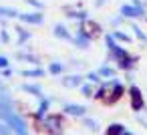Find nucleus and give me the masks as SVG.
<instances>
[{"instance_id":"13","label":"nucleus","mask_w":147,"mask_h":135,"mask_svg":"<svg viewBox=\"0 0 147 135\" xmlns=\"http://www.w3.org/2000/svg\"><path fill=\"white\" fill-rule=\"evenodd\" d=\"M135 65H137V57L135 55H129L127 59H123L121 63H117V69H121V71H131V69H135Z\"/></svg>"},{"instance_id":"7","label":"nucleus","mask_w":147,"mask_h":135,"mask_svg":"<svg viewBox=\"0 0 147 135\" xmlns=\"http://www.w3.org/2000/svg\"><path fill=\"white\" fill-rule=\"evenodd\" d=\"M65 12H67V18H71V20H77L79 24L89 20V12H87V10H75V8L67 6V8H65Z\"/></svg>"},{"instance_id":"2","label":"nucleus","mask_w":147,"mask_h":135,"mask_svg":"<svg viewBox=\"0 0 147 135\" xmlns=\"http://www.w3.org/2000/svg\"><path fill=\"white\" fill-rule=\"evenodd\" d=\"M119 14L127 20H135V18H145V14H147V8H139V6H135V4H123L121 8H119Z\"/></svg>"},{"instance_id":"32","label":"nucleus","mask_w":147,"mask_h":135,"mask_svg":"<svg viewBox=\"0 0 147 135\" xmlns=\"http://www.w3.org/2000/svg\"><path fill=\"white\" fill-rule=\"evenodd\" d=\"M6 65H8V61H6V59H4V57H0V67H2V69H4V67H6Z\"/></svg>"},{"instance_id":"6","label":"nucleus","mask_w":147,"mask_h":135,"mask_svg":"<svg viewBox=\"0 0 147 135\" xmlns=\"http://www.w3.org/2000/svg\"><path fill=\"white\" fill-rule=\"evenodd\" d=\"M45 127L51 131V133H59L61 127H63V115H47L45 117Z\"/></svg>"},{"instance_id":"27","label":"nucleus","mask_w":147,"mask_h":135,"mask_svg":"<svg viewBox=\"0 0 147 135\" xmlns=\"http://www.w3.org/2000/svg\"><path fill=\"white\" fill-rule=\"evenodd\" d=\"M0 14H6V16H16L18 12L12 10V8H0Z\"/></svg>"},{"instance_id":"21","label":"nucleus","mask_w":147,"mask_h":135,"mask_svg":"<svg viewBox=\"0 0 147 135\" xmlns=\"http://www.w3.org/2000/svg\"><path fill=\"white\" fill-rule=\"evenodd\" d=\"M79 89H81V93H83L85 97H95V89H93V85H91V83H83Z\"/></svg>"},{"instance_id":"14","label":"nucleus","mask_w":147,"mask_h":135,"mask_svg":"<svg viewBox=\"0 0 147 135\" xmlns=\"http://www.w3.org/2000/svg\"><path fill=\"white\" fill-rule=\"evenodd\" d=\"M55 36L65 38V41H73V34L69 32V28H67L65 24H57V26H55Z\"/></svg>"},{"instance_id":"26","label":"nucleus","mask_w":147,"mask_h":135,"mask_svg":"<svg viewBox=\"0 0 147 135\" xmlns=\"http://www.w3.org/2000/svg\"><path fill=\"white\" fill-rule=\"evenodd\" d=\"M137 119H139V123H141V125H145V127H147V107L143 109V113H139V115H137Z\"/></svg>"},{"instance_id":"11","label":"nucleus","mask_w":147,"mask_h":135,"mask_svg":"<svg viewBox=\"0 0 147 135\" xmlns=\"http://www.w3.org/2000/svg\"><path fill=\"white\" fill-rule=\"evenodd\" d=\"M20 18L24 22H30V24H42L45 22V16H42L40 10H36V12H24V14H20Z\"/></svg>"},{"instance_id":"22","label":"nucleus","mask_w":147,"mask_h":135,"mask_svg":"<svg viewBox=\"0 0 147 135\" xmlns=\"http://www.w3.org/2000/svg\"><path fill=\"white\" fill-rule=\"evenodd\" d=\"M22 89H24L26 93L34 95V97H42V91H40V87H36V85H24Z\"/></svg>"},{"instance_id":"29","label":"nucleus","mask_w":147,"mask_h":135,"mask_svg":"<svg viewBox=\"0 0 147 135\" xmlns=\"http://www.w3.org/2000/svg\"><path fill=\"white\" fill-rule=\"evenodd\" d=\"M18 30H20V43L26 41V38H30V32H26L24 28H18Z\"/></svg>"},{"instance_id":"24","label":"nucleus","mask_w":147,"mask_h":135,"mask_svg":"<svg viewBox=\"0 0 147 135\" xmlns=\"http://www.w3.org/2000/svg\"><path fill=\"white\" fill-rule=\"evenodd\" d=\"M85 127H89L91 131H97V129H99V123H97L95 119H91V117H87V119H85Z\"/></svg>"},{"instance_id":"23","label":"nucleus","mask_w":147,"mask_h":135,"mask_svg":"<svg viewBox=\"0 0 147 135\" xmlns=\"http://www.w3.org/2000/svg\"><path fill=\"white\" fill-rule=\"evenodd\" d=\"M22 75H24V77H42L45 71H42V69H32V71H24Z\"/></svg>"},{"instance_id":"3","label":"nucleus","mask_w":147,"mask_h":135,"mask_svg":"<svg viewBox=\"0 0 147 135\" xmlns=\"http://www.w3.org/2000/svg\"><path fill=\"white\" fill-rule=\"evenodd\" d=\"M91 43H93V38L89 36V32H87L85 24H79V26H77V30H75V36H73V45H75V47H79V49H89V47H91Z\"/></svg>"},{"instance_id":"10","label":"nucleus","mask_w":147,"mask_h":135,"mask_svg":"<svg viewBox=\"0 0 147 135\" xmlns=\"http://www.w3.org/2000/svg\"><path fill=\"white\" fill-rule=\"evenodd\" d=\"M111 36H113L119 45H131V43H133V36H131L129 32H123L121 28H113V30H111Z\"/></svg>"},{"instance_id":"15","label":"nucleus","mask_w":147,"mask_h":135,"mask_svg":"<svg viewBox=\"0 0 147 135\" xmlns=\"http://www.w3.org/2000/svg\"><path fill=\"white\" fill-rule=\"evenodd\" d=\"M49 109H51V99H40V105L36 109V117L38 119H45L47 113H49Z\"/></svg>"},{"instance_id":"4","label":"nucleus","mask_w":147,"mask_h":135,"mask_svg":"<svg viewBox=\"0 0 147 135\" xmlns=\"http://www.w3.org/2000/svg\"><path fill=\"white\" fill-rule=\"evenodd\" d=\"M129 99H131V109L133 111L141 113L145 109V99H143V93H141V89L137 85H131L129 87Z\"/></svg>"},{"instance_id":"20","label":"nucleus","mask_w":147,"mask_h":135,"mask_svg":"<svg viewBox=\"0 0 147 135\" xmlns=\"http://www.w3.org/2000/svg\"><path fill=\"white\" fill-rule=\"evenodd\" d=\"M131 30H133V34H135V36H137L143 45H147V34H145V30H141L137 24H131Z\"/></svg>"},{"instance_id":"1","label":"nucleus","mask_w":147,"mask_h":135,"mask_svg":"<svg viewBox=\"0 0 147 135\" xmlns=\"http://www.w3.org/2000/svg\"><path fill=\"white\" fill-rule=\"evenodd\" d=\"M105 47H107V53H109V61H113V63H121L123 59H127V57L131 55L127 49H123V47L111 36V32L105 36Z\"/></svg>"},{"instance_id":"33","label":"nucleus","mask_w":147,"mask_h":135,"mask_svg":"<svg viewBox=\"0 0 147 135\" xmlns=\"http://www.w3.org/2000/svg\"><path fill=\"white\" fill-rule=\"evenodd\" d=\"M123 135H137V133H131V131H127V129H125V131H123Z\"/></svg>"},{"instance_id":"9","label":"nucleus","mask_w":147,"mask_h":135,"mask_svg":"<svg viewBox=\"0 0 147 135\" xmlns=\"http://www.w3.org/2000/svg\"><path fill=\"white\" fill-rule=\"evenodd\" d=\"M63 111H65L67 115L83 117V115L87 113V107H83V105H75V103H65V105H63Z\"/></svg>"},{"instance_id":"31","label":"nucleus","mask_w":147,"mask_h":135,"mask_svg":"<svg viewBox=\"0 0 147 135\" xmlns=\"http://www.w3.org/2000/svg\"><path fill=\"white\" fill-rule=\"evenodd\" d=\"M107 2H109V0H95V6L99 8V6H105Z\"/></svg>"},{"instance_id":"28","label":"nucleus","mask_w":147,"mask_h":135,"mask_svg":"<svg viewBox=\"0 0 147 135\" xmlns=\"http://www.w3.org/2000/svg\"><path fill=\"white\" fill-rule=\"evenodd\" d=\"M26 4H30L32 8H38V10L42 8V2H38V0H26Z\"/></svg>"},{"instance_id":"12","label":"nucleus","mask_w":147,"mask_h":135,"mask_svg":"<svg viewBox=\"0 0 147 135\" xmlns=\"http://www.w3.org/2000/svg\"><path fill=\"white\" fill-rule=\"evenodd\" d=\"M81 24H85V28H87V32H89V36H91L93 41H95V38H97V36L101 34V30H103V26H101L99 22H95V20H91V18H89L87 22H81Z\"/></svg>"},{"instance_id":"19","label":"nucleus","mask_w":147,"mask_h":135,"mask_svg":"<svg viewBox=\"0 0 147 135\" xmlns=\"http://www.w3.org/2000/svg\"><path fill=\"white\" fill-rule=\"evenodd\" d=\"M85 79H87V81H89L91 85H101V83H103V77H101V75L97 73V71H91V73H89V75H87Z\"/></svg>"},{"instance_id":"25","label":"nucleus","mask_w":147,"mask_h":135,"mask_svg":"<svg viewBox=\"0 0 147 135\" xmlns=\"http://www.w3.org/2000/svg\"><path fill=\"white\" fill-rule=\"evenodd\" d=\"M123 20H125V18H123L121 14H119V16H113V18H111V26H115V28H117V26H121V24H123Z\"/></svg>"},{"instance_id":"8","label":"nucleus","mask_w":147,"mask_h":135,"mask_svg":"<svg viewBox=\"0 0 147 135\" xmlns=\"http://www.w3.org/2000/svg\"><path fill=\"white\" fill-rule=\"evenodd\" d=\"M61 83H63V87H67V89H75V87H81V85L85 83V77H81V75H65V77L61 79Z\"/></svg>"},{"instance_id":"18","label":"nucleus","mask_w":147,"mask_h":135,"mask_svg":"<svg viewBox=\"0 0 147 135\" xmlns=\"http://www.w3.org/2000/svg\"><path fill=\"white\" fill-rule=\"evenodd\" d=\"M123 131H125V127L121 123H111L107 127V135H123Z\"/></svg>"},{"instance_id":"16","label":"nucleus","mask_w":147,"mask_h":135,"mask_svg":"<svg viewBox=\"0 0 147 135\" xmlns=\"http://www.w3.org/2000/svg\"><path fill=\"white\" fill-rule=\"evenodd\" d=\"M65 69H67V67H65V63H59V61H55V63H51V65H49V73H51V75H63V73H65Z\"/></svg>"},{"instance_id":"30","label":"nucleus","mask_w":147,"mask_h":135,"mask_svg":"<svg viewBox=\"0 0 147 135\" xmlns=\"http://www.w3.org/2000/svg\"><path fill=\"white\" fill-rule=\"evenodd\" d=\"M131 4H135V6H139V8H147V2H145V0H133Z\"/></svg>"},{"instance_id":"5","label":"nucleus","mask_w":147,"mask_h":135,"mask_svg":"<svg viewBox=\"0 0 147 135\" xmlns=\"http://www.w3.org/2000/svg\"><path fill=\"white\" fill-rule=\"evenodd\" d=\"M125 95V87L119 83V81H115V79H111V87H109V93H107V97H105V103H115V101H119L121 97Z\"/></svg>"},{"instance_id":"17","label":"nucleus","mask_w":147,"mask_h":135,"mask_svg":"<svg viewBox=\"0 0 147 135\" xmlns=\"http://www.w3.org/2000/svg\"><path fill=\"white\" fill-rule=\"evenodd\" d=\"M97 73H99L101 77L115 79V67H109V65H105V67H99V69H97Z\"/></svg>"}]
</instances>
